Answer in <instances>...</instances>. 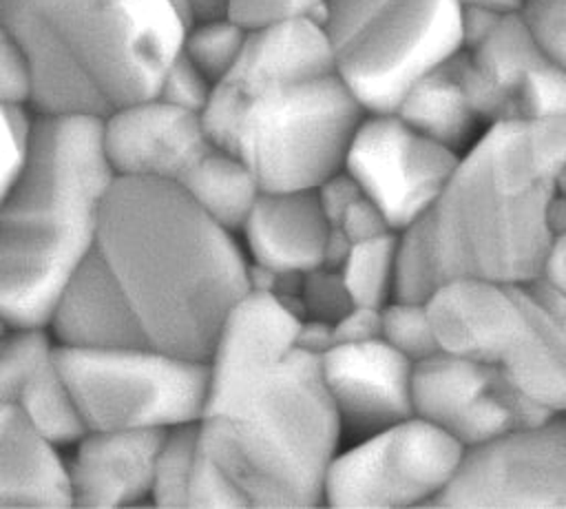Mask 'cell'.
<instances>
[{"label": "cell", "instance_id": "obj_1", "mask_svg": "<svg viewBox=\"0 0 566 509\" xmlns=\"http://www.w3.org/2000/svg\"><path fill=\"white\" fill-rule=\"evenodd\" d=\"M301 314L248 290L208 354L199 443L243 507H321L327 467L343 445L321 356L296 343Z\"/></svg>", "mask_w": 566, "mask_h": 509}, {"label": "cell", "instance_id": "obj_2", "mask_svg": "<svg viewBox=\"0 0 566 509\" xmlns=\"http://www.w3.org/2000/svg\"><path fill=\"white\" fill-rule=\"evenodd\" d=\"M146 345L208 359L230 308L250 290L234 232L177 181L113 177L91 248Z\"/></svg>", "mask_w": 566, "mask_h": 509}, {"label": "cell", "instance_id": "obj_3", "mask_svg": "<svg viewBox=\"0 0 566 509\" xmlns=\"http://www.w3.org/2000/svg\"><path fill=\"white\" fill-rule=\"evenodd\" d=\"M367 111L334 69L318 20L248 31L203 108L212 144L234 153L261 190L316 188L343 168Z\"/></svg>", "mask_w": 566, "mask_h": 509}, {"label": "cell", "instance_id": "obj_4", "mask_svg": "<svg viewBox=\"0 0 566 509\" xmlns=\"http://www.w3.org/2000/svg\"><path fill=\"white\" fill-rule=\"evenodd\" d=\"M566 181V115L491 122L418 219L438 281L542 274Z\"/></svg>", "mask_w": 566, "mask_h": 509}, {"label": "cell", "instance_id": "obj_5", "mask_svg": "<svg viewBox=\"0 0 566 509\" xmlns=\"http://www.w3.org/2000/svg\"><path fill=\"white\" fill-rule=\"evenodd\" d=\"M99 120L31 113L24 157L0 199V312L15 325L46 323L95 243L113 181Z\"/></svg>", "mask_w": 566, "mask_h": 509}, {"label": "cell", "instance_id": "obj_6", "mask_svg": "<svg viewBox=\"0 0 566 509\" xmlns=\"http://www.w3.org/2000/svg\"><path fill=\"white\" fill-rule=\"evenodd\" d=\"M29 69V111L104 117L157 93L186 20L170 0H4Z\"/></svg>", "mask_w": 566, "mask_h": 509}, {"label": "cell", "instance_id": "obj_7", "mask_svg": "<svg viewBox=\"0 0 566 509\" xmlns=\"http://www.w3.org/2000/svg\"><path fill=\"white\" fill-rule=\"evenodd\" d=\"M321 27L365 111H394L422 73L462 51L460 0H325Z\"/></svg>", "mask_w": 566, "mask_h": 509}, {"label": "cell", "instance_id": "obj_8", "mask_svg": "<svg viewBox=\"0 0 566 509\" xmlns=\"http://www.w3.org/2000/svg\"><path fill=\"white\" fill-rule=\"evenodd\" d=\"M57 356L84 429L166 432L203 414L206 359L153 345H57Z\"/></svg>", "mask_w": 566, "mask_h": 509}, {"label": "cell", "instance_id": "obj_9", "mask_svg": "<svg viewBox=\"0 0 566 509\" xmlns=\"http://www.w3.org/2000/svg\"><path fill=\"white\" fill-rule=\"evenodd\" d=\"M464 447L420 416H407L352 438L334 454L327 507H436L453 480Z\"/></svg>", "mask_w": 566, "mask_h": 509}, {"label": "cell", "instance_id": "obj_10", "mask_svg": "<svg viewBox=\"0 0 566 509\" xmlns=\"http://www.w3.org/2000/svg\"><path fill=\"white\" fill-rule=\"evenodd\" d=\"M436 507H566V414L464 447Z\"/></svg>", "mask_w": 566, "mask_h": 509}, {"label": "cell", "instance_id": "obj_11", "mask_svg": "<svg viewBox=\"0 0 566 509\" xmlns=\"http://www.w3.org/2000/svg\"><path fill=\"white\" fill-rule=\"evenodd\" d=\"M460 153L409 126L394 111H367L343 168L394 230L418 221L449 181Z\"/></svg>", "mask_w": 566, "mask_h": 509}, {"label": "cell", "instance_id": "obj_12", "mask_svg": "<svg viewBox=\"0 0 566 509\" xmlns=\"http://www.w3.org/2000/svg\"><path fill=\"white\" fill-rule=\"evenodd\" d=\"M413 414L471 447L548 412L531 403L497 363L436 352L413 365Z\"/></svg>", "mask_w": 566, "mask_h": 509}, {"label": "cell", "instance_id": "obj_13", "mask_svg": "<svg viewBox=\"0 0 566 509\" xmlns=\"http://www.w3.org/2000/svg\"><path fill=\"white\" fill-rule=\"evenodd\" d=\"M99 131L113 177L179 181L212 146L201 113L159 95L113 108L99 120Z\"/></svg>", "mask_w": 566, "mask_h": 509}, {"label": "cell", "instance_id": "obj_14", "mask_svg": "<svg viewBox=\"0 0 566 509\" xmlns=\"http://www.w3.org/2000/svg\"><path fill=\"white\" fill-rule=\"evenodd\" d=\"M321 374L343 440L413 416V363L382 339L334 343L321 354Z\"/></svg>", "mask_w": 566, "mask_h": 509}, {"label": "cell", "instance_id": "obj_15", "mask_svg": "<svg viewBox=\"0 0 566 509\" xmlns=\"http://www.w3.org/2000/svg\"><path fill=\"white\" fill-rule=\"evenodd\" d=\"M526 283L469 274L440 281L424 299L438 350L500 365L526 319Z\"/></svg>", "mask_w": 566, "mask_h": 509}, {"label": "cell", "instance_id": "obj_16", "mask_svg": "<svg viewBox=\"0 0 566 509\" xmlns=\"http://www.w3.org/2000/svg\"><path fill=\"white\" fill-rule=\"evenodd\" d=\"M164 432L84 429L64 447L69 500L75 507L150 505Z\"/></svg>", "mask_w": 566, "mask_h": 509}, {"label": "cell", "instance_id": "obj_17", "mask_svg": "<svg viewBox=\"0 0 566 509\" xmlns=\"http://www.w3.org/2000/svg\"><path fill=\"white\" fill-rule=\"evenodd\" d=\"M0 401L62 449L84 432L46 325H11L0 339Z\"/></svg>", "mask_w": 566, "mask_h": 509}, {"label": "cell", "instance_id": "obj_18", "mask_svg": "<svg viewBox=\"0 0 566 509\" xmlns=\"http://www.w3.org/2000/svg\"><path fill=\"white\" fill-rule=\"evenodd\" d=\"M332 224L316 190H261L239 241L248 263L279 274H303L325 261Z\"/></svg>", "mask_w": 566, "mask_h": 509}, {"label": "cell", "instance_id": "obj_19", "mask_svg": "<svg viewBox=\"0 0 566 509\" xmlns=\"http://www.w3.org/2000/svg\"><path fill=\"white\" fill-rule=\"evenodd\" d=\"M526 292L524 325L500 367L539 409L566 414V297L539 277Z\"/></svg>", "mask_w": 566, "mask_h": 509}, {"label": "cell", "instance_id": "obj_20", "mask_svg": "<svg viewBox=\"0 0 566 509\" xmlns=\"http://www.w3.org/2000/svg\"><path fill=\"white\" fill-rule=\"evenodd\" d=\"M44 325L62 347L146 345L117 288L93 252L64 281Z\"/></svg>", "mask_w": 566, "mask_h": 509}, {"label": "cell", "instance_id": "obj_21", "mask_svg": "<svg viewBox=\"0 0 566 509\" xmlns=\"http://www.w3.org/2000/svg\"><path fill=\"white\" fill-rule=\"evenodd\" d=\"M548 58L520 13L502 15L475 44L462 49L469 97L484 124L513 117L515 97L531 73Z\"/></svg>", "mask_w": 566, "mask_h": 509}, {"label": "cell", "instance_id": "obj_22", "mask_svg": "<svg viewBox=\"0 0 566 509\" xmlns=\"http://www.w3.org/2000/svg\"><path fill=\"white\" fill-rule=\"evenodd\" d=\"M71 505L64 449L0 401V507Z\"/></svg>", "mask_w": 566, "mask_h": 509}, {"label": "cell", "instance_id": "obj_23", "mask_svg": "<svg viewBox=\"0 0 566 509\" xmlns=\"http://www.w3.org/2000/svg\"><path fill=\"white\" fill-rule=\"evenodd\" d=\"M394 113L455 153L467 150L486 126L467 91L462 51L422 73L402 93Z\"/></svg>", "mask_w": 566, "mask_h": 509}, {"label": "cell", "instance_id": "obj_24", "mask_svg": "<svg viewBox=\"0 0 566 509\" xmlns=\"http://www.w3.org/2000/svg\"><path fill=\"white\" fill-rule=\"evenodd\" d=\"M184 193L219 226L239 235L261 186L230 150L212 144L177 181Z\"/></svg>", "mask_w": 566, "mask_h": 509}, {"label": "cell", "instance_id": "obj_25", "mask_svg": "<svg viewBox=\"0 0 566 509\" xmlns=\"http://www.w3.org/2000/svg\"><path fill=\"white\" fill-rule=\"evenodd\" d=\"M396 230L352 243L338 266L352 305L382 308L394 297Z\"/></svg>", "mask_w": 566, "mask_h": 509}, {"label": "cell", "instance_id": "obj_26", "mask_svg": "<svg viewBox=\"0 0 566 509\" xmlns=\"http://www.w3.org/2000/svg\"><path fill=\"white\" fill-rule=\"evenodd\" d=\"M199 454L197 423L166 429L157 449L150 505L188 507V491Z\"/></svg>", "mask_w": 566, "mask_h": 509}, {"label": "cell", "instance_id": "obj_27", "mask_svg": "<svg viewBox=\"0 0 566 509\" xmlns=\"http://www.w3.org/2000/svg\"><path fill=\"white\" fill-rule=\"evenodd\" d=\"M245 38L248 31L228 15H212L186 27L179 51L217 84L234 66Z\"/></svg>", "mask_w": 566, "mask_h": 509}, {"label": "cell", "instance_id": "obj_28", "mask_svg": "<svg viewBox=\"0 0 566 509\" xmlns=\"http://www.w3.org/2000/svg\"><path fill=\"white\" fill-rule=\"evenodd\" d=\"M380 339L413 365L440 352L424 301L389 299L380 308Z\"/></svg>", "mask_w": 566, "mask_h": 509}, {"label": "cell", "instance_id": "obj_29", "mask_svg": "<svg viewBox=\"0 0 566 509\" xmlns=\"http://www.w3.org/2000/svg\"><path fill=\"white\" fill-rule=\"evenodd\" d=\"M323 7L325 0H226L223 15L245 31H256L301 18L321 22Z\"/></svg>", "mask_w": 566, "mask_h": 509}, {"label": "cell", "instance_id": "obj_30", "mask_svg": "<svg viewBox=\"0 0 566 509\" xmlns=\"http://www.w3.org/2000/svg\"><path fill=\"white\" fill-rule=\"evenodd\" d=\"M212 89H214V82L179 51L175 60L168 64V69L164 71L155 95H159L170 104H177L181 108L197 111L203 115V108L212 95Z\"/></svg>", "mask_w": 566, "mask_h": 509}, {"label": "cell", "instance_id": "obj_31", "mask_svg": "<svg viewBox=\"0 0 566 509\" xmlns=\"http://www.w3.org/2000/svg\"><path fill=\"white\" fill-rule=\"evenodd\" d=\"M520 18L539 49L566 69V0H526Z\"/></svg>", "mask_w": 566, "mask_h": 509}, {"label": "cell", "instance_id": "obj_32", "mask_svg": "<svg viewBox=\"0 0 566 509\" xmlns=\"http://www.w3.org/2000/svg\"><path fill=\"white\" fill-rule=\"evenodd\" d=\"M31 111L24 106L0 104V199L11 186L24 157Z\"/></svg>", "mask_w": 566, "mask_h": 509}, {"label": "cell", "instance_id": "obj_33", "mask_svg": "<svg viewBox=\"0 0 566 509\" xmlns=\"http://www.w3.org/2000/svg\"><path fill=\"white\" fill-rule=\"evenodd\" d=\"M0 104L29 108V69L24 53L0 18Z\"/></svg>", "mask_w": 566, "mask_h": 509}, {"label": "cell", "instance_id": "obj_34", "mask_svg": "<svg viewBox=\"0 0 566 509\" xmlns=\"http://www.w3.org/2000/svg\"><path fill=\"white\" fill-rule=\"evenodd\" d=\"M334 228L349 243H358V241H365V239L380 237L385 232H394V228L389 226V221L380 212V208L374 201H369L365 195H360L358 199H354L345 208V212L338 217Z\"/></svg>", "mask_w": 566, "mask_h": 509}, {"label": "cell", "instance_id": "obj_35", "mask_svg": "<svg viewBox=\"0 0 566 509\" xmlns=\"http://www.w3.org/2000/svg\"><path fill=\"white\" fill-rule=\"evenodd\" d=\"M371 339H380V308L349 305L338 319L332 321V345Z\"/></svg>", "mask_w": 566, "mask_h": 509}, {"label": "cell", "instance_id": "obj_36", "mask_svg": "<svg viewBox=\"0 0 566 509\" xmlns=\"http://www.w3.org/2000/svg\"><path fill=\"white\" fill-rule=\"evenodd\" d=\"M539 279H544L562 297H566V181L562 186L557 217H555V230H553V239H551Z\"/></svg>", "mask_w": 566, "mask_h": 509}, {"label": "cell", "instance_id": "obj_37", "mask_svg": "<svg viewBox=\"0 0 566 509\" xmlns=\"http://www.w3.org/2000/svg\"><path fill=\"white\" fill-rule=\"evenodd\" d=\"M526 0H460V4L464 7H482L495 13H520V9L524 7Z\"/></svg>", "mask_w": 566, "mask_h": 509}, {"label": "cell", "instance_id": "obj_38", "mask_svg": "<svg viewBox=\"0 0 566 509\" xmlns=\"http://www.w3.org/2000/svg\"><path fill=\"white\" fill-rule=\"evenodd\" d=\"M11 325H15V323H11V321L0 312V339L9 332V328H11Z\"/></svg>", "mask_w": 566, "mask_h": 509}, {"label": "cell", "instance_id": "obj_39", "mask_svg": "<svg viewBox=\"0 0 566 509\" xmlns=\"http://www.w3.org/2000/svg\"><path fill=\"white\" fill-rule=\"evenodd\" d=\"M2 2H4V0H0V4H2Z\"/></svg>", "mask_w": 566, "mask_h": 509}]
</instances>
